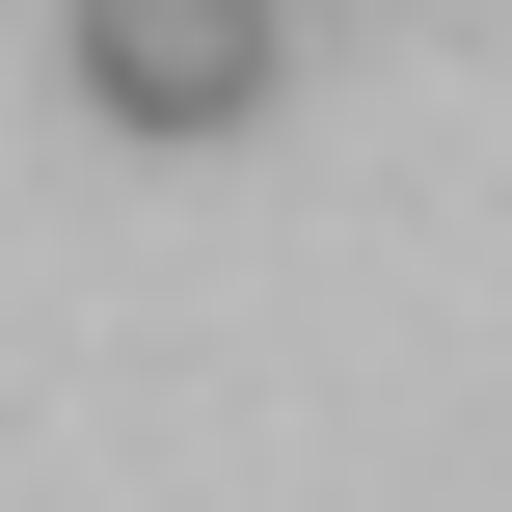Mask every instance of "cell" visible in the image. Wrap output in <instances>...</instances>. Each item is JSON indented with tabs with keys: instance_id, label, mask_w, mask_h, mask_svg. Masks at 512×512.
I'll return each mask as SVG.
<instances>
[{
	"instance_id": "cell-1",
	"label": "cell",
	"mask_w": 512,
	"mask_h": 512,
	"mask_svg": "<svg viewBox=\"0 0 512 512\" xmlns=\"http://www.w3.org/2000/svg\"><path fill=\"white\" fill-rule=\"evenodd\" d=\"M81 81L135 135H243L270 108V0H81Z\"/></svg>"
}]
</instances>
